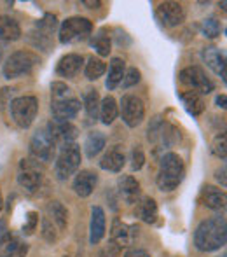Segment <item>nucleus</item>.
<instances>
[{"label": "nucleus", "instance_id": "nucleus-33", "mask_svg": "<svg viewBox=\"0 0 227 257\" xmlns=\"http://www.w3.org/2000/svg\"><path fill=\"white\" fill-rule=\"evenodd\" d=\"M107 72V63L98 56H91L84 67V75L88 81H96Z\"/></svg>", "mask_w": 227, "mask_h": 257}, {"label": "nucleus", "instance_id": "nucleus-19", "mask_svg": "<svg viewBox=\"0 0 227 257\" xmlns=\"http://www.w3.org/2000/svg\"><path fill=\"white\" fill-rule=\"evenodd\" d=\"M107 229V219H105V210L100 205H95L91 208V222H89V243L98 245L105 236Z\"/></svg>", "mask_w": 227, "mask_h": 257}, {"label": "nucleus", "instance_id": "nucleus-39", "mask_svg": "<svg viewBox=\"0 0 227 257\" xmlns=\"http://www.w3.org/2000/svg\"><path fill=\"white\" fill-rule=\"evenodd\" d=\"M140 81H142V72H140L138 68H136V67L126 68L124 79H122V88H124V89L133 88V86H136Z\"/></svg>", "mask_w": 227, "mask_h": 257}, {"label": "nucleus", "instance_id": "nucleus-12", "mask_svg": "<svg viewBox=\"0 0 227 257\" xmlns=\"http://www.w3.org/2000/svg\"><path fill=\"white\" fill-rule=\"evenodd\" d=\"M42 172L39 170V165L32 159H21L20 172H18V184L21 189H25L28 194H35L42 186Z\"/></svg>", "mask_w": 227, "mask_h": 257}, {"label": "nucleus", "instance_id": "nucleus-29", "mask_svg": "<svg viewBox=\"0 0 227 257\" xmlns=\"http://www.w3.org/2000/svg\"><path fill=\"white\" fill-rule=\"evenodd\" d=\"M28 245L21 238L9 236L0 245V257H27Z\"/></svg>", "mask_w": 227, "mask_h": 257}, {"label": "nucleus", "instance_id": "nucleus-30", "mask_svg": "<svg viewBox=\"0 0 227 257\" xmlns=\"http://www.w3.org/2000/svg\"><path fill=\"white\" fill-rule=\"evenodd\" d=\"M21 39V27L14 18L0 16V41L14 42Z\"/></svg>", "mask_w": 227, "mask_h": 257}, {"label": "nucleus", "instance_id": "nucleus-27", "mask_svg": "<svg viewBox=\"0 0 227 257\" xmlns=\"http://www.w3.org/2000/svg\"><path fill=\"white\" fill-rule=\"evenodd\" d=\"M119 115V103L112 95H107L105 98L100 100V108H98V117L103 124H112Z\"/></svg>", "mask_w": 227, "mask_h": 257}, {"label": "nucleus", "instance_id": "nucleus-13", "mask_svg": "<svg viewBox=\"0 0 227 257\" xmlns=\"http://www.w3.org/2000/svg\"><path fill=\"white\" fill-rule=\"evenodd\" d=\"M46 132L49 133V137L53 139V142L56 144V147H65L75 144V139L79 135L77 126H74L72 122H65V121H56L51 119L46 126Z\"/></svg>", "mask_w": 227, "mask_h": 257}, {"label": "nucleus", "instance_id": "nucleus-16", "mask_svg": "<svg viewBox=\"0 0 227 257\" xmlns=\"http://www.w3.org/2000/svg\"><path fill=\"white\" fill-rule=\"evenodd\" d=\"M117 191L126 205H135L142 196V186L133 175H121L117 180Z\"/></svg>", "mask_w": 227, "mask_h": 257}, {"label": "nucleus", "instance_id": "nucleus-36", "mask_svg": "<svg viewBox=\"0 0 227 257\" xmlns=\"http://www.w3.org/2000/svg\"><path fill=\"white\" fill-rule=\"evenodd\" d=\"M211 153H213L217 158H220L222 161H225L227 158V137L225 132H220L215 135L213 142H211Z\"/></svg>", "mask_w": 227, "mask_h": 257}, {"label": "nucleus", "instance_id": "nucleus-43", "mask_svg": "<svg viewBox=\"0 0 227 257\" xmlns=\"http://www.w3.org/2000/svg\"><path fill=\"white\" fill-rule=\"evenodd\" d=\"M215 180L220 184L222 187L227 186V177H225V165H222L220 168L215 170Z\"/></svg>", "mask_w": 227, "mask_h": 257}, {"label": "nucleus", "instance_id": "nucleus-6", "mask_svg": "<svg viewBox=\"0 0 227 257\" xmlns=\"http://www.w3.org/2000/svg\"><path fill=\"white\" fill-rule=\"evenodd\" d=\"M11 117L13 121L20 126L21 130H27L32 126V122L35 121L39 112V100L37 96H18L14 98L9 105Z\"/></svg>", "mask_w": 227, "mask_h": 257}, {"label": "nucleus", "instance_id": "nucleus-15", "mask_svg": "<svg viewBox=\"0 0 227 257\" xmlns=\"http://www.w3.org/2000/svg\"><path fill=\"white\" fill-rule=\"evenodd\" d=\"M81 100L75 98L74 95L68 96V98L63 100H55L51 102V112H53V117L56 121H65V122H70L72 119H75L81 112Z\"/></svg>", "mask_w": 227, "mask_h": 257}, {"label": "nucleus", "instance_id": "nucleus-25", "mask_svg": "<svg viewBox=\"0 0 227 257\" xmlns=\"http://www.w3.org/2000/svg\"><path fill=\"white\" fill-rule=\"evenodd\" d=\"M124 74H126V61L119 56H114L112 60H110L109 75H107V81H105L107 89L112 91V89L117 88L122 82V79H124Z\"/></svg>", "mask_w": 227, "mask_h": 257}, {"label": "nucleus", "instance_id": "nucleus-17", "mask_svg": "<svg viewBox=\"0 0 227 257\" xmlns=\"http://www.w3.org/2000/svg\"><path fill=\"white\" fill-rule=\"evenodd\" d=\"M96 184H98V175L91 170H81L79 173H75L74 184L72 189L79 198H89L95 191Z\"/></svg>", "mask_w": 227, "mask_h": 257}, {"label": "nucleus", "instance_id": "nucleus-42", "mask_svg": "<svg viewBox=\"0 0 227 257\" xmlns=\"http://www.w3.org/2000/svg\"><path fill=\"white\" fill-rule=\"evenodd\" d=\"M119 254H121V248H119L117 245H114L112 241L100 250V257H117Z\"/></svg>", "mask_w": 227, "mask_h": 257}, {"label": "nucleus", "instance_id": "nucleus-23", "mask_svg": "<svg viewBox=\"0 0 227 257\" xmlns=\"http://www.w3.org/2000/svg\"><path fill=\"white\" fill-rule=\"evenodd\" d=\"M136 208H135V215L138 217L142 222L145 224H154L157 220V215H159V208H157V203L154 198L150 196H143L136 201Z\"/></svg>", "mask_w": 227, "mask_h": 257}, {"label": "nucleus", "instance_id": "nucleus-28", "mask_svg": "<svg viewBox=\"0 0 227 257\" xmlns=\"http://www.w3.org/2000/svg\"><path fill=\"white\" fill-rule=\"evenodd\" d=\"M180 100H182V105L187 112H189L192 117H199L204 112V100L201 95H197L196 91H183L180 93Z\"/></svg>", "mask_w": 227, "mask_h": 257}, {"label": "nucleus", "instance_id": "nucleus-10", "mask_svg": "<svg viewBox=\"0 0 227 257\" xmlns=\"http://www.w3.org/2000/svg\"><path fill=\"white\" fill-rule=\"evenodd\" d=\"M121 117L128 128H136L145 119V103L136 95H124L121 98Z\"/></svg>", "mask_w": 227, "mask_h": 257}, {"label": "nucleus", "instance_id": "nucleus-48", "mask_svg": "<svg viewBox=\"0 0 227 257\" xmlns=\"http://www.w3.org/2000/svg\"><path fill=\"white\" fill-rule=\"evenodd\" d=\"M4 208V198H2V193H0V212H2Z\"/></svg>", "mask_w": 227, "mask_h": 257}, {"label": "nucleus", "instance_id": "nucleus-18", "mask_svg": "<svg viewBox=\"0 0 227 257\" xmlns=\"http://www.w3.org/2000/svg\"><path fill=\"white\" fill-rule=\"evenodd\" d=\"M201 203L213 212H224L227 205V194L224 189L217 186H204L199 196Z\"/></svg>", "mask_w": 227, "mask_h": 257}, {"label": "nucleus", "instance_id": "nucleus-3", "mask_svg": "<svg viewBox=\"0 0 227 257\" xmlns=\"http://www.w3.org/2000/svg\"><path fill=\"white\" fill-rule=\"evenodd\" d=\"M93 23L91 20L82 16H72L67 18L58 28V41L61 44H77L82 42L91 35Z\"/></svg>", "mask_w": 227, "mask_h": 257}, {"label": "nucleus", "instance_id": "nucleus-44", "mask_svg": "<svg viewBox=\"0 0 227 257\" xmlns=\"http://www.w3.org/2000/svg\"><path fill=\"white\" fill-rule=\"evenodd\" d=\"M9 236H11V233H9V227H7L6 219H0V245H2Z\"/></svg>", "mask_w": 227, "mask_h": 257}, {"label": "nucleus", "instance_id": "nucleus-41", "mask_svg": "<svg viewBox=\"0 0 227 257\" xmlns=\"http://www.w3.org/2000/svg\"><path fill=\"white\" fill-rule=\"evenodd\" d=\"M129 165H131V170L133 172H138V170L143 168V165H145V153H143V149L140 146H136L135 149L131 151V159H129Z\"/></svg>", "mask_w": 227, "mask_h": 257}, {"label": "nucleus", "instance_id": "nucleus-2", "mask_svg": "<svg viewBox=\"0 0 227 257\" xmlns=\"http://www.w3.org/2000/svg\"><path fill=\"white\" fill-rule=\"evenodd\" d=\"M185 177V165L183 159L176 153H166L163 154L159 163V172L156 177L157 189L163 193H171L182 184Z\"/></svg>", "mask_w": 227, "mask_h": 257}, {"label": "nucleus", "instance_id": "nucleus-8", "mask_svg": "<svg viewBox=\"0 0 227 257\" xmlns=\"http://www.w3.org/2000/svg\"><path fill=\"white\" fill-rule=\"evenodd\" d=\"M56 144L46 130H37L30 140V158L34 163H51L56 158Z\"/></svg>", "mask_w": 227, "mask_h": 257}, {"label": "nucleus", "instance_id": "nucleus-21", "mask_svg": "<svg viewBox=\"0 0 227 257\" xmlns=\"http://www.w3.org/2000/svg\"><path fill=\"white\" fill-rule=\"evenodd\" d=\"M82 63H84V58L82 54H77V53H68L65 56L60 58L56 65V74L60 77H67V79H72L77 75V72L81 70Z\"/></svg>", "mask_w": 227, "mask_h": 257}, {"label": "nucleus", "instance_id": "nucleus-4", "mask_svg": "<svg viewBox=\"0 0 227 257\" xmlns=\"http://www.w3.org/2000/svg\"><path fill=\"white\" fill-rule=\"evenodd\" d=\"M56 28H58V18L55 14L48 13L35 23L34 30L27 35V39L34 48L41 49V51H49Z\"/></svg>", "mask_w": 227, "mask_h": 257}, {"label": "nucleus", "instance_id": "nucleus-34", "mask_svg": "<svg viewBox=\"0 0 227 257\" xmlns=\"http://www.w3.org/2000/svg\"><path fill=\"white\" fill-rule=\"evenodd\" d=\"M220 32H222V25L217 18L211 16L201 21V35H203V37L213 41V39L220 37Z\"/></svg>", "mask_w": 227, "mask_h": 257}, {"label": "nucleus", "instance_id": "nucleus-40", "mask_svg": "<svg viewBox=\"0 0 227 257\" xmlns=\"http://www.w3.org/2000/svg\"><path fill=\"white\" fill-rule=\"evenodd\" d=\"M37 227H39V213L32 210V212L27 213V222L21 227V233L30 236V234H34L35 231H37Z\"/></svg>", "mask_w": 227, "mask_h": 257}, {"label": "nucleus", "instance_id": "nucleus-24", "mask_svg": "<svg viewBox=\"0 0 227 257\" xmlns=\"http://www.w3.org/2000/svg\"><path fill=\"white\" fill-rule=\"evenodd\" d=\"M46 212H48V217L51 219V222L56 226L58 231H65L68 226V210L61 201H49L46 205Z\"/></svg>", "mask_w": 227, "mask_h": 257}, {"label": "nucleus", "instance_id": "nucleus-32", "mask_svg": "<svg viewBox=\"0 0 227 257\" xmlns=\"http://www.w3.org/2000/svg\"><path fill=\"white\" fill-rule=\"evenodd\" d=\"M91 48L95 49V53L98 54V58L109 56L110 51H112V39H110V35L107 34V30H100L98 34L93 37Z\"/></svg>", "mask_w": 227, "mask_h": 257}, {"label": "nucleus", "instance_id": "nucleus-35", "mask_svg": "<svg viewBox=\"0 0 227 257\" xmlns=\"http://www.w3.org/2000/svg\"><path fill=\"white\" fill-rule=\"evenodd\" d=\"M163 130H164V121L161 119V115H156V117L150 121L149 128H147V139H149V142H152V144L161 142Z\"/></svg>", "mask_w": 227, "mask_h": 257}, {"label": "nucleus", "instance_id": "nucleus-14", "mask_svg": "<svg viewBox=\"0 0 227 257\" xmlns=\"http://www.w3.org/2000/svg\"><path fill=\"white\" fill-rule=\"evenodd\" d=\"M157 20L168 28H175L185 21V9L178 2H163L157 6Z\"/></svg>", "mask_w": 227, "mask_h": 257}, {"label": "nucleus", "instance_id": "nucleus-46", "mask_svg": "<svg viewBox=\"0 0 227 257\" xmlns=\"http://www.w3.org/2000/svg\"><path fill=\"white\" fill-rule=\"evenodd\" d=\"M81 4L88 9H98L103 6V2H100V0H81Z\"/></svg>", "mask_w": 227, "mask_h": 257}, {"label": "nucleus", "instance_id": "nucleus-5", "mask_svg": "<svg viewBox=\"0 0 227 257\" xmlns=\"http://www.w3.org/2000/svg\"><path fill=\"white\" fill-rule=\"evenodd\" d=\"M81 147L77 144H70L60 149V154L56 156L55 161V175L58 180H67L72 175H75L81 166Z\"/></svg>", "mask_w": 227, "mask_h": 257}, {"label": "nucleus", "instance_id": "nucleus-37", "mask_svg": "<svg viewBox=\"0 0 227 257\" xmlns=\"http://www.w3.org/2000/svg\"><path fill=\"white\" fill-rule=\"evenodd\" d=\"M41 233H42V238H44L46 241H49V243H55V241L58 240V233H60V231H58L55 224L51 222V219L46 215V217H42Z\"/></svg>", "mask_w": 227, "mask_h": 257}, {"label": "nucleus", "instance_id": "nucleus-45", "mask_svg": "<svg viewBox=\"0 0 227 257\" xmlns=\"http://www.w3.org/2000/svg\"><path fill=\"white\" fill-rule=\"evenodd\" d=\"M124 257H152V255L147 250H143V248H129L124 254Z\"/></svg>", "mask_w": 227, "mask_h": 257}, {"label": "nucleus", "instance_id": "nucleus-47", "mask_svg": "<svg viewBox=\"0 0 227 257\" xmlns=\"http://www.w3.org/2000/svg\"><path fill=\"white\" fill-rule=\"evenodd\" d=\"M215 103H217V107L225 108V107H227V95H225V93H222V95H218L217 98H215Z\"/></svg>", "mask_w": 227, "mask_h": 257}, {"label": "nucleus", "instance_id": "nucleus-26", "mask_svg": "<svg viewBox=\"0 0 227 257\" xmlns=\"http://www.w3.org/2000/svg\"><path fill=\"white\" fill-rule=\"evenodd\" d=\"M107 146V137L102 132H91L84 140V154L88 159H95Z\"/></svg>", "mask_w": 227, "mask_h": 257}, {"label": "nucleus", "instance_id": "nucleus-9", "mask_svg": "<svg viewBox=\"0 0 227 257\" xmlns=\"http://www.w3.org/2000/svg\"><path fill=\"white\" fill-rule=\"evenodd\" d=\"M180 82L185 84L190 91H196L197 95H210L215 89V84L201 67H187L180 72Z\"/></svg>", "mask_w": 227, "mask_h": 257}, {"label": "nucleus", "instance_id": "nucleus-20", "mask_svg": "<svg viewBox=\"0 0 227 257\" xmlns=\"http://www.w3.org/2000/svg\"><path fill=\"white\" fill-rule=\"evenodd\" d=\"M201 58L206 63V67L210 70H213L217 75H220L222 82H225V53L220 48H215V46H208L203 49Z\"/></svg>", "mask_w": 227, "mask_h": 257}, {"label": "nucleus", "instance_id": "nucleus-1", "mask_svg": "<svg viewBox=\"0 0 227 257\" xmlns=\"http://www.w3.org/2000/svg\"><path fill=\"white\" fill-rule=\"evenodd\" d=\"M227 241V222L224 215H215L197 224L194 231V247L199 252H215Z\"/></svg>", "mask_w": 227, "mask_h": 257}, {"label": "nucleus", "instance_id": "nucleus-38", "mask_svg": "<svg viewBox=\"0 0 227 257\" xmlns=\"http://www.w3.org/2000/svg\"><path fill=\"white\" fill-rule=\"evenodd\" d=\"M72 95H74V93H72V88L65 84V82L56 81L51 84V102H55V100L68 98V96H72Z\"/></svg>", "mask_w": 227, "mask_h": 257}, {"label": "nucleus", "instance_id": "nucleus-7", "mask_svg": "<svg viewBox=\"0 0 227 257\" xmlns=\"http://www.w3.org/2000/svg\"><path fill=\"white\" fill-rule=\"evenodd\" d=\"M37 63L39 56L34 51H14L4 61L2 74L6 79H18L21 75L30 74Z\"/></svg>", "mask_w": 227, "mask_h": 257}, {"label": "nucleus", "instance_id": "nucleus-11", "mask_svg": "<svg viewBox=\"0 0 227 257\" xmlns=\"http://www.w3.org/2000/svg\"><path fill=\"white\" fill-rule=\"evenodd\" d=\"M140 236V227L136 224L122 222L119 217L112 220V229H110V241L117 245L119 248H131Z\"/></svg>", "mask_w": 227, "mask_h": 257}, {"label": "nucleus", "instance_id": "nucleus-31", "mask_svg": "<svg viewBox=\"0 0 227 257\" xmlns=\"http://www.w3.org/2000/svg\"><path fill=\"white\" fill-rule=\"evenodd\" d=\"M82 107L86 110L89 121L98 119V108H100V95L96 89H86L82 93Z\"/></svg>", "mask_w": 227, "mask_h": 257}, {"label": "nucleus", "instance_id": "nucleus-22", "mask_svg": "<svg viewBox=\"0 0 227 257\" xmlns=\"http://www.w3.org/2000/svg\"><path fill=\"white\" fill-rule=\"evenodd\" d=\"M126 165V154L121 149V146H114L110 151H107L103 154V158L100 159V168L105 170V172L119 173Z\"/></svg>", "mask_w": 227, "mask_h": 257}]
</instances>
